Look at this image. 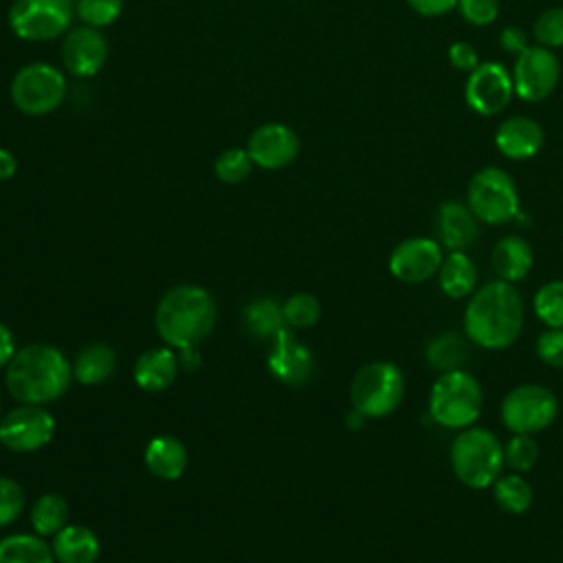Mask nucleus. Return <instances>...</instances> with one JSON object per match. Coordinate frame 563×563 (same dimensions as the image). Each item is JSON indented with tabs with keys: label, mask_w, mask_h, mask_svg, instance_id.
Returning a JSON list of instances; mask_svg holds the SVG:
<instances>
[{
	"label": "nucleus",
	"mask_w": 563,
	"mask_h": 563,
	"mask_svg": "<svg viewBox=\"0 0 563 563\" xmlns=\"http://www.w3.org/2000/svg\"><path fill=\"white\" fill-rule=\"evenodd\" d=\"M523 317V299L515 284L495 279L471 295L464 308V334L484 350H504L519 339Z\"/></svg>",
	"instance_id": "1"
},
{
	"label": "nucleus",
	"mask_w": 563,
	"mask_h": 563,
	"mask_svg": "<svg viewBox=\"0 0 563 563\" xmlns=\"http://www.w3.org/2000/svg\"><path fill=\"white\" fill-rule=\"evenodd\" d=\"M73 378L68 358L48 343H31L7 363L4 383L22 405H44L59 398Z\"/></svg>",
	"instance_id": "2"
},
{
	"label": "nucleus",
	"mask_w": 563,
	"mask_h": 563,
	"mask_svg": "<svg viewBox=\"0 0 563 563\" xmlns=\"http://www.w3.org/2000/svg\"><path fill=\"white\" fill-rule=\"evenodd\" d=\"M216 314V301L205 288L183 284L158 301L156 330L165 343L178 350L196 347L213 330Z\"/></svg>",
	"instance_id": "3"
},
{
	"label": "nucleus",
	"mask_w": 563,
	"mask_h": 563,
	"mask_svg": "<svg viewBox=\"0 0 563 563\" xmlns=\"http://www.w3.org/2000/svg\"><path fill=\"white\" fill-rule=\"evenodd\" d=\"M453 475L468 488L482 490L493 486V482L504 471V444L486 427L462 429L449 451Z\"/></svg>",
	"instance_id": "4"
},
{
	"label": "nucleus",
	"mask_w": 563,
	"mask_h": 563,
	"mask_svg": "<svg viewBox=\"0 0 563 563\" xmlns=\"http://www.w3.org/2000/svg\"><path fill=\"white\" fill-rule=\"evenodd\" d=\"M484 407V389L466 369L442 372L429 391V416L444 429L473 427Z\"/></svg>",
	"instance_id": "5"
},
{
	"label": "nucleus",
	"mask_w": 563,
	"mask_h": 563,
	"mask_svg": "<svg viewBox=\"0 0 563 563\" xmlns=\"http://www.w3.org/2000/svg\"><path fill=\"white\" fill-rule=\"evenodd\" d=\"M405 398V374L391 361H372L363 365L350 385L352 409L365 418H385L394 413Z\"/></svg>",
	"instance_id": "6"
},
{
	"label": "nucleus",
	"mask_w": 563,
	"mask_h": 563,
	"mask_svg": "<svg viewBox=\"0 0 563 563\" xmlns=\"http://www.w3.org/2000/svg\"><path fill=\"white\" fill-rule=\"evenodd\" d=\"M466 205L479 222L506 224L519 216V191L506 169L486 165L471 176Z\"/></svg>",
	"instance_id": "7"
},
{
	"label": "nucleus",
	"mask_w": 563,
	"mask_h": 563,
	"mask_svg": "<svg viewBox=\"0 0 563 563\" xmlns=\"http://www.w3.org/2000/svg\"><path fill=\"white\" fill-rule=\"evenodd\" d=\"M11 101L29 117H42L57 110L66 97L64 73L46 62L22 66L11 79Z\"/></svg>",
	"instance_id": "8"
},
{
	"label": "nucleus",
	"mask_w": 563,
	"mask_h": 563,
	"mask_svg": "<svg viewBox=\"0 0 563 563\" xmlns=\"http://www.w3.org/2000/svg\"><path fill=\"white\" fill-rule=\"evenodd\" d=\"M499 413L508 431L534 435L556 420L559 400L550 387L539 383H523L504 396Z\"/></svg>",
	"instance_id": "9"
},
{
	"label": "nucleus",
	"mask_w": 563,
	"mask_h": 563,
	"mask_svg": "<svg viewBox=\"0 0 563 563\" xmlns=\"http://www.w3.org/2000/svg\"><path fill=\"white\" fill-rule=\"evenodd\" d=\"M75 0H15L9 9V29L26 42H48L68 31Z\"/></svg>",
	"instance_id": "10"
},
{
	"label": "nucleus",
	"mask_w": 563,
	"mask_h": 563,
	"mask_svg": "<svg viewBox=\"0 0 563 563\" xmlns=\"http://www.w3.org/2000/svg\"><path fill=\"white\" fill-rule=\"evenodd\" d=\"M515 95L523 101H541L550 97L561 79V62L545 46H528L515 57V66L510 70Z\"/></svg>",
	"instance_id": "11"
},
{
	"label": "nucleus",
	"mask_w": 563,
	"mask_h": 563,
	"mask_svg": "<svg viewBox=\"0 0 563 563\" xmlns=\"http://www.w3.org/2000/svg\"><path fill=\"white\" fill-rule=\"evenodd\" d=\"M512 95L515 86L510 70L499 62H479L464 84L466 106L482 117H495L506 110Z\"/></svg>",
	"instance_id": "12"
},
{
	"label": "nucleus",
	"mask_w": 563,
	"mask_h": 563,
	"mask_svg": "<svg viewBox=\"0 0 563 563\" xmlns=\"http://www.w3.org/2000/svg\"><path fill=\"white\" fill-rule=\"evenodd\" d=\"M55 420L42 405H22L0 418V442L18 453H31L51 442Z\"/></svg>",
	"instance_id": "13"
},
{
	"label": "nucleus",
	"mask_w": 563,
	"mask_h": 563,
	"mask_svg": "<svg viewBox=\"0 0 563 563\" xmlns=\"http://www.w3.org/2000/svg\"><path fill=\"white\" fill-rule=\"evenodd\" d=\"M444 260L442 244L433 238L413 235L398 242L387 260L389 273L405 284H420L438 275Z\"/></svg>",
	"instance_id": "14"
},
{
	"label": "nucleus",
	"mask_w": 563,
	"mask_h": 563,
	"mask_svg": "<svg viewBox=\"0 0 563 563\" xmlns=\"http://www.w3.org/2000/svg\"><path fill=\"white\" fill-rule=\"evenodd\" d=\"M246 152L253 165L262 169H282L299 154V136L286 123H262L246 141Z\"/></svg>",
	"instance_id": "15"
},
{
	"label": "nucleus",
	"mask_w": 563,
	"mask_h": 563,
	"mask_svg": "<svg viewBox=\"0 0 563 563\" xmlns=\"http://www.w3.org/2000/svg\"><path fill=\"white\" fill-rule=\"evenodd\" d=\"M108 57V40L95 26H77L64 35L62 64L75 77L97 75Z\"/></svg>",
	"instance_id": "16"
},
{
	"label": "nucleus",
	"mask_w": 563,
	"mask_h": 563,
	"mask_svg": "<svg viewBox=\"0 0 563 563\" xmlns=\"http://www.w3.org/2000/svg\"><path fill=\"white\" fill-rule=\"evenodd\" d=\"M268 369L286 385H303L312 378L314 358L312 352L295 339L288 328H282L273 339V347L268 352Z\"/></svg>",
	"instance_id": "17"
},
{
	"label": "nucleus",
	"mask_w": 563,
	"mask_h": 563,
	"mask_svg": "<svg viewBox=\"0 0 563 563\" xmlns=\"http://www.w3.org/2000/svg\"><path fill=\"white\" fill-rule=\"evenodd\" d=\"M493 141L501 156L510 161H528L541 152L545 132L537 119L515 114L497 125Z\"/></svg>",
	"instance_id": "18"
},
{
	"label": "nucleus",
	"mask_w": 563,
	"mask_h": 563,
	"mask_svg": "<svg viewBox=\"0 0 563 563\" xmlns=\"http://www.w3.org/2000/svg\"><path fill=\"white\" fill-rule=\"evenodd\" d=\"M438 242L449 251H466L479 238V220L466 202L444 200L435 216Z\"/></svg>",
	"instance_id": "19"
},
{
	"label": "nucleus",
	"mask_w": 563,
	"mask_h": 563,
	"mask_svg": "<svg viewBox=\"0 0 563 563\" xmlns=\"http://www.w3.org/2000/svg\"><path fill=\"white\" fill-rule=\"evenodd\" d=\"M534 264L532 246L521 235H504L495 242L490 251V266L497 275V279L517 284L521 282Z\"/></svg>",
	"instance_id": "20"
},
{
	"label": "nucleus",
	"mask_w": 563,
	"mask_h": 563,
	"mask_svg": "<svg viewBox=\"0 0 563 563\" xmlns=\"http://www.w3.org/2000/svg\"><path fill=\"white\" fill-rule=\"evenodd\" d=\"M178 374V358L167 347H154L139 356L134 365V380L145 391H163Z\"/></svg>",
	"instance_id": "21"
},
{
	"label": "nucleus",
	"mask_w": 563,
	"mask_h": 563,
	"mask_svg": "<svg viewBox=\"0 0 563 563\" xmlns=\"http://www.w3.org/2000/svg\"><path fill=\"white\" fill-rule=\"evenodd\" d=\"M440 290L451 299H464L475 292L477 266L466 251H449L438 271Z\"/></svg>",
	"instance_id": "22"
},
{
	"label": "nucleus",
	"mask_w": 563,
	"mask_h": 563,
	"mask_svg": "<svg viewBox=\"0 0 563 563\" xmlns=\"http://www.w3.org/2000/svg\"><path fill=\"white\" fill-rule=\"evenodd\" d=\"M51 548L59 563H95L99 556V539L86 526H64Z\"/></svg>",
	"instance_id": "23"
},
{
	"label": "nucleus",
	"mask_w": 563,
	"mask_h": 563,
	"mask_svg": "<svg viewBox=\"0 0 563 563\" xmlns=\"http://www.w3.org/2000/svg\"><path fill=\"white\" fill-rule=\"evenodd\" d=\"M145 464L161 479H176L187 466L185 444L172 435H158L145 446Z\"/></svg>",
	"instance_id": "24"
},
{
	"label": "nucleus",
	"mask_w": 563,
	"mask_h": 563,
	"mask_svg": "<svg viewBox=\"0 0 563 563\" xmlns=\"http://www.w3.org/2000/svg\"><path fill=\"white\" fill-rule=\"evenodd\" d=\"M114 350L108 343H90L75 356L73 378H77L81 385H99L114 374Z\"/></svg>",
	"instance_id": "25"
},
{
	"label": "nucleus",
	"mask_w": 563,
	"mask_h": 563,
	"mask_svg": "<svg viewBox=\"0 0 563 563\" xmlns=\"http://www.w3.org/2000/svg\"><path fill=\"white\" fill-rule=\"evenodd\" d=\"M468 336L455 330H446L440 332L438 336H433L424 350L427 363L431 369L435 372H451V369H460L466 358H468Z\"/></svg>",
	"instance_id": "26"
},
{
	"label": "nucleus",
	"mask_w": 563,
	"mask_h": 563,
	"mask_svg": "<svg viewBox=\"0 0 563 563\" xmlns=\"http://www.w3.org/2000/svg\"><path fill=\"white\" fill-rule=\"evenodd\" d=\"M242 319H244L246 332L255 339H275L277 332L282 328H286L282 303H277L275 299H268V297H260V299L251 301L244 308Z\"/></svg>",
	"instance_id": "27"
},
{
	"label": "nucleus",
	"mask_w": 563,
	"mask_h": 563,
	"mask_svg": "<svg viewBox=\"0 0 563 563\" xmlns=\"http://www.w3.org/2000/svg\"><path fill=\"white\" fill-rule=\"evenodd\" d=\"M53 548L40 534H9L0 539V563H53Z\"/></svg>",
	"instance_id": "28"
},
{
	"label": "nucleus",
	"mask_w": 563,
	"mask_h": 563,
	"mask_svg": "<svg viewBox=\"0 0 563 563\" xmlns=\"http://www.w3.org/2000/svg\"><path fill=\"white\" fill-rule=\"evenodd\" d=\"M490 488L495 504L508 515H521L532 506V488L521 473L499 475Z\"/></svg>",
	"instance_id": "29"
},
{
	"label": "nucleus",
	"mask_w": 563,
	"mask_h": 563,
	"mask_svg": "<svg viewBox=\"0 0 563 563\" xmlns=\"http://www.w3.org/2000/svg\"><path fill=\"white\" fill-rule=\"evenodd\" d=\"M68 521V506L64 497L55 493H46L37 497V501L31 508V523L40 537L57 534Z\"/></svg>",
	"instance_id": "30"
},
{
	"label": "nucleus",
	"mask_w": 563,
	"mask_h": 563,
	"mask_svg": "<svg viewBox=\"0 0 563 563\" xmlns=\"http://www.w3.org/2000/svg\"><path fill=\"white\" fill-rule=\"evenodd\" d=\"M532 310L548 328H563V279H552L532 297Z\"/></svg>",
	"instance_id": "31"
},
{
	"label": "nucleus",
	"mask_w": 563,
	"mask_h": 563,
	"mask_svg": "<svg viewBox=\"0 0 563 563\" xmlns=\"http://www.w3.org/2000/svg\"><path fill=\"white\" fill-rule=\"evenodd\" d=\"M539 460V444L528 433H512L504 444V464L515 473H528Z\"/></svg>",
	"instance_id": "32"
},
{
	"label": "nucleus",
	"mask_w": 563,
	"mask_h": 563,
	"mask_svg": "<svg viewBox=\"0 0 563 563\" xmlns=\"http://www.w3.org/2000/svg\"><path fill=\"white\" fill-rule=\"evenodd\" d=\"M253 169V161L246 152V147H229L220 152L213 161V174L229 185L242 183Z\"/></svg>",
	"instance_id": "33"
},
{
	"label": "nucleus",
	"mask_w": 563,
	"mask_h": 563,
	"mask_svg": "<svg viewBox=\"0 0 563 563\" xmlns=\"http://www.w3.org/2000/svg\"><path fill=\"white\" fill-rule=\"evenodd\" d=\"M123 11V0H75V15L95 29L112 24Z\"/></svg>",
	"instance_id": "34"
},
{
	"label": "nucleus",
	"mask_w": 563,
	"mask_h": 563,
	"mask_svg": "<svg viewBox=\"0 0 563 563\" xmlns=\"http://www.w3.org/2000/svg\"><path fill=\"white\" fill-rule=\"evenodd\" d=\"M284 321L290 328H310L321 317V303L314 295L297 292L286 303H282Z\"/></svg>",
	"instance_id": "35"
},
{
	"label": "nucleus",
	"mask_w": 563,
	"mask_h": 563,
	"mask_svg": "<svg viewBox=\"0 0 563 563\" xmlns=\"http://www.w3.org/2000/svg\"><path fill=\"white\" fill-rule=\"evenodd\" d=\"M532 37L539 46L559 48L563 46V7L545 9L532 26Z\"/></svg>",
	"instance_id": "36"
},
{
	"label": "nucleus",
	"mask_w": 563,
	"mask_h": 563,
	"mask_svg": "<svg viewBox=\"0 0 563 563\" xmlns=\"http://www.w3.org/2000/svg\"><path fill=\"white\" fill-rule=\"evenodd\" d=\"M24 508V490L11 477H0V528L20 517Z\"/></svg>",
	"instance_id": "37"
},
{
	"label": "nucleus",
	"mask_w": 563,
	"mask_h": 563,
	"mask_svg": "<svg viewBox=\"0 0 563 563\" xmlns=\"http://www.w3.org/2000/svg\"><path fill=\"white\" fill-rule=\"evenodd\" d=\"M460 15L464 22L473 26H488L499 15V2L497 0H457Z\"/></svg>",
	"instance_id": "38"
},
{
	"label": "nucleus",
	"mask_w": 563,
	"mask_h": 563,
	"mask_svg": "<svg viewBox=\"0 0 563 563\" xmlns=\"http://www.w3.org/2000/svg\"><path fill=\"white\" fill-rule=\"evenodd\" d=\"M534 352L550 367H563V328H548L537 336Z\"/></svg>",
	"instance_id": "39"
},
{
	"label": "nucleus",
	"mask_w": 563,
	"mask_h": 563,
	"mask_svg": "<svg viewBox=\"0 0 563 563\" xmlns=\"http://www.w3.org/2000/svg\"><path fill=\"white\" fill-rule=\"evenodd\" d=\"M449 64L455 68V70H462V73H471L473 68H477L479 64V55H477V48L468 42H453L449 46Z\"/></svg>",
	"instance_id": "40"
},
{
	"label": "nucleus",
	"mask_w": 563,
	"mask_h": 563,
	"mask_svg": "<svg viewBox=\"0 0 563 563\" xmlns=\"http://www.w3.org/2000/svg\"><path fill=\"white\" fill-rule=\"evenodd\" d=\"M499 46H501L504 53L517 57L521 51H526V48L530 46V44H528V33H526L521 26L510 24V26L501 29V33H499Z\"/></svg>",
	"instance_id": "41"
},
{
	"label": "nucleus",
	"mask_w": 563,
	"mask_h": 563,
	"mask_svg": "<svg viewBox=\"0 0 563 563\" xmlns=\"http://www.w3.org/2000/svg\"><path fill=\"white\" fill-rule=\"evenodd\" d=\"M407 4L422 18H438L457 7V0H407Z\"/></svg>",
	"instance_id": "42"
},
{
	"label": "nucleus",
	"mask_w": 563,
	"mask_h": 563,
	"mask_svg": "<svg viewBox=\"0 0 563 563\" xmlns=\"http://www.w3.org/2000/svg\"><path fill=\"white\" fill-rule=\"evenodd\" d=\"M13 354H15L13 334H11V330L4 323H0V367L7 365Z\"/></svg>",
	"instance_id": "43"
},
{
	"label": "nucleus",
	"mask_w": 563,
	"mask_h": 563,
	"mask_svg": "<svg viewBox=\"0 0 563 563\" xmlns=\"http://www.w3.org/2000/svg\"><path fill=\"white\" fill-rule=\"evenodd\" d=\"M15 172H18V161H15L13 152L7 147H0V180L13 178Z\"/></svg>",
	"instance_id": "44"
},
{
	"label": "nucleus",
	"mask_w": 563,
	"mask_h": 563,
	"mask_svg": "<svg viewBox=\"0 0 563 563\" xmlns=\"http://www.w3.org/2000/svg\"><path fill=\"white\" fill-rule=\"evenodd\" d=\"M180 361L187 369H196L200 365V354H198V345L196 347H185L180 350Z\"/></svg>",
	"instance_id": "45"
},
{
	"label": "nucleus",
	"mask_w": 563,
	"mask_h": 563,
	"mask_svg": "<svg viewBox=\"0 0 563 563\" xmlns=\"http://www.w3.org/2000/svg\"><path fill=\"white\" fill-rule=\"evenodd\" d=\"M367 418L361 413V411H356V409H352L347 416H345V424L352 429V431H356V429H361L363 427V422H365Z\"/></svg>",
	"instance_id": "46"
}]
</instances>
